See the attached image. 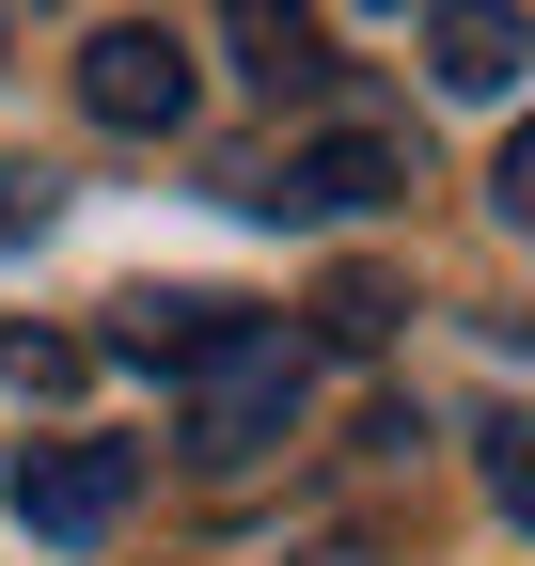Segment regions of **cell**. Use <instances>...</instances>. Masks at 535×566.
<instances>
[{
    "label": "cell",
    "instance_id": "cell-1",
    "mask_svg": "<svg viewBox=\"0 0 535 566\" xmlns=\"http://www.w3.org/2000/svg\"><path fill=\"white\" fill-rule=\"evenodd\" d=\"M300 378H315V346H300L284 315L221 300V331L189 346V457H206V472H252V457L300 424Z\"/></svg>",
    "mask_w": 535,
    "mask_h": 566
},
{
    "label": "cell",
    "instance_id": "cell-2",
    "mask_svg": "<svg viewBox=\"0 0 535 566\" xmlns=\"http://www.w3.org/2000/svg\"><path fill=\"white\" fill-rule=\"evenodd\" d=\"M126 504H143V441H32L17 457V520L63 535V551H95Z\"/></svg>",
    "mask_w": 535,
    "mask_h": 566
},
{
    "label": "cell",
    "instance_id": "cell-3",
    "mask_svg": "<svg viewBox=\"0 0 535 566\" xmlns=\"http://www.w3.org/2000/svg\"><path fill=\"white\" fill-rule=\"evenodd\" d=\"M80 111L126 126V142H174V126H189V48H174L158 17H111V32L80 48Z\"/></svg>",
    "mask_w": 535,
    "mask_h": 566
},
{
    "label": "cell",
    "instance_id": "cell-4",
    "mask_svg": "<svg viewBox=\"0 0 535 566\" xmlns=\"http://www.w3.org/2000/svg\"><path fill=\"white\" fill-rule=\"evenodd\" d=\"M410 189V142H378V126H331V142H300L284 174H252L237 205H268V221H363V205H394Z\"/></svg>",
    "mask_w": 535,
    "mask_h": 566
},
{
    "label": "cell",
    "instance_id": "cell-5",
    "mask_svg": "<svg viewBox=\"0 0 535 566\" xmlns=\"http://www.w3.org/2000/svg\"><path fill=\"white\" fill-rule=\"evenodd\" d=\"M221 48H237V80H252V95H315V80H331L315 0H221Z\"/></svg>",
    "mask_w": 535,
    "mask_h": 566
},
{
    "label": "cell",
    "instance_id": "cell-6",
    "mask_svg": "<svg viewBox=\"0 0 535 566\" xmlns=\"http://www.w3.org/2000/svg\"><path fill=\"white\" fill-rule=\"evenodd\" d=\"M520 0H426V63H441V95H504L520 80Z\"/></svg>",
    "mask_w": 535,
    "mask_h": 566
},
{
    "label": "cell",
    "instance_id": "cell-7",
    "mask_svg": "<svg viewBox=\"0 0 535 566\" xmlns=\"http://www.w3.org/2000/svg\"><path fill=\"white\" fill-rule=\"evenodd\" d=\"M221 331V300H126L111 315V363H158V378H189V346Z\"/></svg>",
    "mask_w": 535,
    "mask_h": 566
},
{
    "label": "cell",
    "instance_id": "cell-8",
    "mask_svg": "<svg viewBox=\"0 0 535 566\" xmlns=\"http://www.w3.org/2000/svg\"><path fill=\"white\" fill-rule=\"evenodd\" d=\"M394 315H410L394 268H331V283H315V331H331V346H394Z\"/></svg>",
    "mask_w": 535,
    "mask_h": 566
},
{
    "label": "cell",
    "instance_id": "cell-9",
    "mask_svg": "<svg viewBox=\"0 0 535 566\" xmlns=\"http://www.w3.org/2000/svg\"><path fill=\"white\" fill-rule=\"evenodd\" d=\"M489 504L535 535V409H504V424H489Z\"/></svg>",
    "mask_w": 535,
    "mask_h": 566
},
{
    "label": "cell",
    "instance_id": "cell-10",
    "mask_svg": "<svg viewBox=\"0 0 535 566\" xmlns=\"http://www.w3.org/2000/svg\"><path fill=\"white\" fill-rule=\"evenodd\" d=\"M17 237H48V174H17V158H0V252H17Z\"/></svg>",
    "mask_w": 535,
    "mask_h": 566
},
{
    "label": "cell",
    "instance_id": "cell-11",
    "mask_svg": "<svg viewBox=\"0 0 535 566\" xmlns=\"http://www.w3.org/2000/svg\"><path fill=\"white\" fill-rule=\"evenodd\" d=\"M489 189H504V205H520V221H535V111H520V126H504V174H489Z\"/></svg>",
    "mask_w": 535,
    "mask_h": 566
},
{
    "label": "cell",
    "instance_id": "cell-12",
    "mask_svg": "<svg viewBox=\"0 0 535 566\" xmlns=\"http://www.w3.org/2000/svg\"><path fill=\"white\" fill-rule=\"evenodd\" d=\"M363 17H410V0H363Z\"/></svg>",
    "mask_w": 535,
    "mask_h": 566
}]
</instances>
